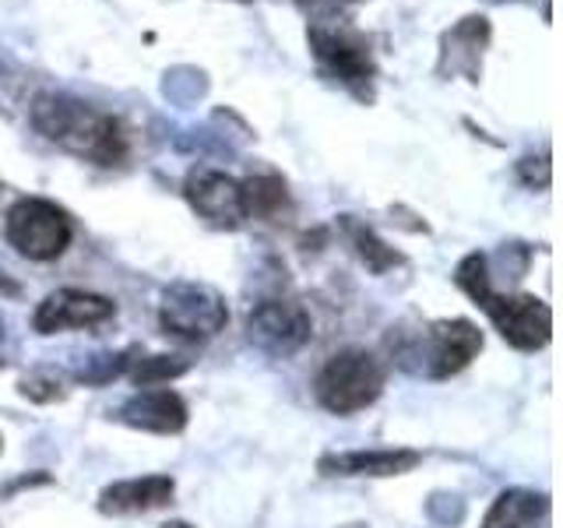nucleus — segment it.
<instances>
[{
  "label": "nucleus",
  "instance_id": "412c9836",
  "mask_svg": "<svg viewBox=\"0 0 563 528\" xmlns=\"http://www.w3.org/2000/svg\"><path fill=\"white\" fill-rule=\"evenodd\" d=\"M352 0H296V8L310 18V25L317 22H339Z\"/></svg>",
  "mask_w": 563,
  "mask_h": 528
},
{
  "label": "nucleus",
  "instance_id": "f03ea898",
  "mask_svg": "<svg viewBox=\"0 0 563 528\" xmlns=\"http://www.w3.org/2000/svg\"><path fill=\"white\" fill-rule=\"evenodd\" d=\"M454 286L462 289L468 299H475V307H483V314L493 321V328L500 331V339L507 345H515L521 352H539V349L550 345V339H553L550 304H542L539 296H528V293H497L493 289L486 254H468V257L457 261Z\"/></svg>",
  "mask_w": 563,
  "mask_h": 528
},
{
  "label": "nucleus",
  "instance_id": "0eeeda50",
  "mask_svg": "<svg viewBox=\"0 0 563 528\" xmlns=\"http://www.w3.org/2000/svg\"><path fill=\"white\" fill-rule=\"evenodd\" d=\"M4 237L29 261H57L75 240V219L57 201L18 198L4 216Z\"/></svg>",
  "mask_w": 563,
  "mask_h": 528
},
{
  "label": "nucleus",
  "instance_id": "20e7f679",
  "mask_svg": "<svg viewBox=\"0 0 563 528\" xmlns=\"http://www.w3.org/2000/svg\"><path fill=\"white\" fill-rule=\"evenodd\" d=\"M384 384H387V366L377 352L349 345L328 356V363L317 370L313 395L317 405L328 409L331 416H352L369 409L384 395Z\"/></svg>",
  "mask_w": 563,
  "mask_h": 528
},
{
  "label": "nucleus",
  "instance_id": "1a4fd4ad",
  "mask_svg": "<svg viewBox=\"0 0 563 528\" xmlns=\"http://www.w3.org/2000/svg\"><path fill=\"white\" fill-rule=\"evenodd\" d=\"M184 198L216 229H240L246 222V201H243V184L236 176L211 166H194L184 180Z\"/></svg>",
  "mask_w": 563,
  "mask_h": 528
},
{
  "label": "nucleus",
  "instance_id": "4468645a",
  "mask_svg": "<svg viewBox=\"0 0 563 528\" xmlns=\"http://www.w3.org/2000/svg\"><path fill=\"white\" fill-rule=\"evenodd\" d=\"M176 497V480L173 475H137V480H120L110 483L99 493V510L110 518H128V515H148V510H158L173 504Z\"/></svg>",
  "mask_w": 563,
  "mask_h": 528
},
{
  "label": "nucleus",
  "instance_id": "393cba45",
  "mask_svg": "<svg viewBox=\"0 0 563 528\" xmlns=\"http://www.w3.org/2000/svg\"><path fill=\"white\" fill-rule=\"evenodd\" d=\"M0 451H4V437H0Z\"/></svg>",
  "mask_w": 563,
  "mask_h": 528
},
{
  "label": "nucleus",
  "instance_id": "9d476101",
  "mask_svg": "<svg viewBox=\"0 0 563 528\" xmlns=\"http://www.w3.org/2000/svg\"><path fill=\"white\" fill-rule=\"evenodd\" d=\"M117 314V304L102 293H88V289H57L49 293L32 314V328L40 334H60V331H75V328H96L102 321H110Z\"/></svg>",
  "mask_w": 563,
  "mask_h": 528
},
{
  "label": "nucleus",
  "instance_id": "7ed1b4c3",
  "mask_svg": "<svg viewBox=\"0 0 563 528\" xmlns=\"http://www.w3.org/2000/svg\"><path fill=\"white\" fill-rule=\"evenodd\" d=\"M391 349L398 366L412 370V374H427L433 381H448L462 374L483 352V331L465 317H451V321H433L422 331H398Z\"/></svg>",
  "mask_w": 563,
  "mask_h": 528
},
{
  "label": "nucleus",
  "instance_id": "f257e3e1",
  "mask_svg": "<svg viewBox=\"0 0 563 528\" xmlns=\"http://www.w3.org/2000/svg\"><path fill=\"white\" fill-rule=\"evenodd\" d=\"M29 117H32V128L46 141H53L57 148L78 155L92 166H106V169L120 166L131 152L123 123L113 113L96 110L92 102H81L75 96H64V92L35 96Z\"/></svg>",
  "mask_w": 563,
  "mask_h": 528
},
{
  "label": "nucleus",
  "instance_id": "39448f33",
  "mask_svg": "<svg viewBox=\"0 0 563 528\" xmlns=\"http://www.w3.org/2000/svg\"><path fill=\"white\" fill-rule=\"evenodd\" d=\"M307 43L313 61L321 64L328 78L342 81L349 92L360 99H374V78H377V61L369 40L345 22H317L307 29Z\"/></svg>",
  "mask_w": 563,
  "mask_h": 528
},
{
  "label": "nucleus",
  "instance_id": "6e6552de",
  "mask_svg": "<svg viewBox=\"0 0 563 528\" xmlns=\"http://www.w3.org/2000/svg\"><path fill=\"white\" fill-rule=\"evenodd\" d=\"M313 321L303 304L296 299H261V304L246 314V339L261 352L278 360L296 356L299 349L310 342Z\"/></svg>",
  "mask_w": 563,
  "mask_h": 528
},
{
  "label": "nucleus",
  "instance_id": "5701e85b",
  "mask_svg": "<svg viewBox=\"0 0 563 528\" xmlns=\"http://www.w3.org/2000/svg\"><path fill=\"white\" fill-rule=\"evenodd\" d=\"M163 528H194V525H187V521H166Z\"/></svg>",
  "mask_w": 563,
  "mask_h": 528
},
{
  "label": "nucleus",
  "instance_id": "a878e982",
  "mask_svg": "<svg viewBox=\"0 0 563 528\" xmlns=\"http://www.w3.org/2000/svg\"><path fill=\"white\" fill-rule=\"evenodd\" d=\"M497 4H504V0H497Z\"/></svg>",
  "mask_w": 563,
  "mask_h": 528
},
{
  "label": "nucleus",
  "instance_id": "423d86ee",
  "mask_svg": "<svg viewBox=\"0 0 563 528\" xmlns=\"http://www.w3.org/2000/svg\"><path fill=\"white\" fill-rule=\"evenodd\" d=\"M229 324V307L219 289L205 282H173L158 299V328L176 342H208Z\"/></svg>",
  "mask_w": 563,
  "mask_h": 528
},
{
  "label": "nucleus",
  "instance_id": "a211bd4d",
  "mask_svg": "<svg viewBox=\"0 0 563 528\" xmlns=\"http://www.w3.org/2000/svg\"><path fill=\"white\" fill-rule=\"evenodd\" d=\"M187 360L180 356H145V360H137L134 370H131V377L141 384V387H163L169 384L173 377H180L187 374Z\"/></svg>",
  "mask_w": 563,
  "mask_h": 528
},
{
  "label": "nucleus",
  "instance_id": "dca6fc26",
  "mask_svg": "<svg viewBox=\"0 0 563 528\" xmlns=\"http://www.w3.org/2000/svg\"><path fill=\"white\" fill-rule=\"evenodd\" d=\"M243 184V201H246V219H282L289 211V190L286 180L275 173H261V176H246Z\"/></svg>",
  "mask_w": 563,
  "mask_h": 528
},
{
  "label": "nucleus",
  "instance_id": "f8f14e48",
  "mask_svg": "<svg viewBox=\"0 0 563 528\" xmlns=\"http://www.w3.org/2000/svg\"><path fill=\"white\" fill-rule=\"evenodd\" d=\"M422 465V451L416 448H360V451H331L317 458L321 475L342 480H391Z\"/></svg>",
  "mask_w": 563,
  "mask_h": 528
},
{
  "label": "nucleus",
  "instance_id": "4be33fe9",
  "mask_svg": "<svg viewBox=\"0 0 563 528\" xmlns=\"http://www.w3.org/2000/svg\"><path fill=\"white\" fill-rule=\"evenodd\" d=\"M0 293H4V296H18V293H22V289H18V282H11V278H8V272H4V268H0Z\"/></svg>",
  "mask_w": 563,
  "mask_h": 528
},
{
  "label": "nucleus",
  "instance_id": "ddd939ff",
  "mask_svg": "<svg viewBox=\"0 0 563 528\" xmlns=\"http://www.w3.org/2000/svg\"><path fill=\"white\" fill-rule=\"evenodd\" d=\"M117 419L123 422V427H131V430L173 437V433H180L187 427L190 409H187V402L173 392V387L163 384V387H141V392H134L117 409Z\"/></svg>",
  "mask_w": 563,
  "mask_h": 528
},
{
  "label": "nucleus",
  "instance_id": "b1692460",
  "mask_svg": "<svg viewBox=\"0 0 563 528\" xmlns=\"http://www.w3.org/2000/svg\"><path fill=\"white\" fill-rule=\"evenodd\" d=\"M0 339H4V321H0ZM0 366H4V360H0Z\"/></svg>",
  "mask_w": 563,
  "mask_h": 528
},
{
  "label": "nucleus",
  "instance_id": "9b49d317",
  "mask_svg": "<svg viewBox=\"0 0 563 528\" xmlns=\"http://www.w3.org/2000/svg\"><path fill=\"white\" fill-rule=\"evenodd\" d=\"M489 18L486 14H468L457 25H451L440 35V57H437V75L440 78H465L479 81L483 78V57L489 46Z\"/></svg>",
  "mask_w": 563,
  "mask_h": 528
},
{
  "label": "nucleus",
  "instance_id": "aec40b11",
  "mask_svg": "<svg viewBox=\"0 0 563 528\" xmlns=\"http://www.w3.org/2000/svg\"><path fill=\"white\" fill-rule=\"evenodd\" d=\"M518 176H521V184L525 187H532V190H545L550 187V180H553V166H550V158L545 155H539V158H521L518 163Z\"/></svg>",
  "mask_w": 563,
  "mask_h": 528
},
{
  "label": "nucleus",
  "instance_id": "6ab92c4d",
  "mask_svg": "<svg viewBox=\"0 0 563 528\" xmlns=\"http://www.w3.org/2000/svg\"><path fill=\"white\" fill-rule=\"evenodd\" d=\"M18 392H22L29 402H40V405L60 402V398L67 395V392H64V381H60L57 374H46V370L22 377V384H18Z\"/></svg>",
  "mask_w": 563,
  "mask_h": 528
},
{
  "label": "nucleus",
  "instance_id": "f3484780",
  "mask_svg": "<svg viewBox=\"0 0 563 528\" xmlns=\"http://www.w3.org/2000/svg\"><path fill=\"white\" fill-rule=\"evenodd\" d=\"M342 226H345V233H349V240H352V246H356V254L363 257V264L374 275H384L387 268H395V264H401L405 257L398 254V251H391L374 229L369 226H363V222H356L352 216H342Z\"/></svg>",
  "mask_w": 563,
  "mask_h": 528
},
{
  "label": "nucleus",
  "instance_id": "2eb2a0df",
  "mask_svg": "<svg viewBox=\"0 0 563 528\" xmlns=\"http://www.w3.org/2000/svg\"><path fill=\"white\" fill-rule=\"evenodd\" d=\"M545 518H550V497L545 493L510 486L497 493L479 528H542Z\"/></svg>",
  "mask_w": 563,
  "mask_h": 528
}]
</instances>
